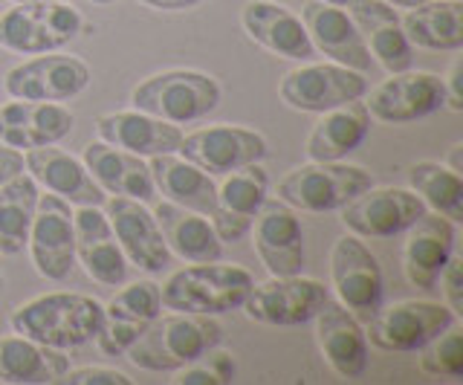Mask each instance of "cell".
<instances>
[{
    "label": "cell",
    "instance_id": "cell-42",
    "mask_svg": "<svg viewBox=\"0 0 463 385\" xmlns=\"http://www.w3.org/2000/svg\"><path fill=\"white\" fill-rule=\"evenodd\" d=\"M463 73V61L455 59L452 61V70H449V76L443 79V88H446V108L460 113L463 110V90H460V76Z\"/></svg>",
    "mask_w": 463,
    "mask_h": 385
},
{
    "label": "cell",
    "instance_id": "cell-44",
    "mask_svg": "<svg viewBox=\"0 0 463 385\" xmlns=\"http://www.w3.org/2000/svg\"><path fill=\"white\" fill-rule=\"evenodd\" d=\"M145 6L159 9V12H185V9H194L206 0H142Z\"/></svg>",
    "mask_w": 463,
    "mask_h": 385
},
{
    "label": "cell",
    "instance_id": "cell-31",
    "mask_svg": "<svg viewBox=\"0 0 463 385\" xmlns=\"http://www.w3.org/2000/svg\"><path fill=\"white\" fill-rule=\"evenodd\" d=\"M154 218L163 230L165 244L174 255H180L188 264H206L223 258V244L214 235L206 215L174 203H159L154 209Z\"/></svg>",
    "mask_w": 463,
    "mask_h": 385
},
{
    "label": "cell",
    "instance_id": "cell-22",
    "mask_svg": "<svg viewBox=\"0 0 463 385\" xmlns=\"http://www.w3.org/2000/svg\"><path fill=\"white\" fill-rule=\"evenodd\" d=\"M76 117L58 102H14L0 108V146L29 151L41 146H55L70 136Z\"/></svg>",
    "mask_w": 463,
    "mask_h": 385
},
{
    "label": "cell",
    "instance_id": "cell-40",
    "mask_svg": "<svg viewBox=\"0 0 463 385\" xmlns=\"http://www.w3.org/2000/svg\"><path fill=\"white\" fill-rule=\"evenodd\" d=\"M460 264L463 261L458 255H452V258L446 261L440 281H438V290H443V296H446V307L452 310L455 316L463 313V267Z\"/></svg>",
    "mask_w": 463,
    "mask_h": 385
},
{
    "label": "cell",
    "instance_id": "cell-34",
    "mask_svg": "<svg viewBox=\"0 0 463 385\" xmlns=\"http://www.w3.org/2000/svg\"><path fill=\"white\" fill-rule=\"evenodd\" d=\"M38 194V183L26 171L0 185V255H18L29 244Z\"/></svg>",
    "mask_w": 463,
    "mask_h": 385
},
{
    "label": "cell",
    "instance_id": "cell-43",
    "mask_svg": "<svg viewBox=\"0 0 463 385\" xmlns=\"http://www.w3.org/2000/svg\"><path fill=\"white\" fill-rule=\"evenodd\" d=\"M21 171H24V151L0 146V185L12 180L14 174H21Z\"/></svg>",
    "mask_w": 463,
    "mask_h": 385
},
{
    "label": "cell",
    "instance_id": "cell-15",
    "mask_svg": "<svg viewBox=\"0 0 463 385\" xmlns=\"http://www.w3.org/2000/svg\"><path fill=\"white\" fill-rule=\"evenodd\" d=\"M342 223L356 238H394L423 215L426 203L411 189L397 185H371L368 192L356 194L351 203L342 206Z\"/></svg>",
    "mask_w": 463,
    "mask_h": 385
},
{
    "label": "cell",
    "instance_id": "cell-51",
    "mask_svg": "<svg viewBox=\"0 0 463 385\" xmlns=\"http://www.w3.org/2000/svg\"><path fill=\"white\" fill-rule=\"evenodd\" d=\"M272 4H284V0H272Z\"/></svg>",
    "mask_w": 463,
    "mask_h": 385
},
{
    "label": "cell",
    "instance_id": "cell-32",
    "mask_svg": "<svg viewBox=\"0 0 463 385\" xmlns=\"http://www.w3.org/2000/svg\"><path fill=\"white\" fill-rule=\"evenodd\" d=\"M411 47L458 52L463 47V0H423L400 18Z\"/></svg>",
    "mask_w": 463,
    "mask_h": 385
},
{
    "label": "cell",
    "instance_id": "cell-47",
    "mask_svg": "<svg viewBox=\"0 0 463 385\" xmlns=\"http://www.w3.org/2000/svg\"><path fill=\"white\" fill-rule=\"evenodd\" d=\"M12 4H72V0H12Z\"/></svg>",
    "mask_w": 463,
    "mask_h": 385
},
{
    "label": "cell",
    "instance_id": "cell-6",
    "mask_svg": "<svg viewBox=\"0 0 463 385\" xmlns=\"http://www.w3.org/2000/svg\"><path fill=\"white\" fill-rule=\"evenodd\" d=\"M84 21L70 4H14L0 15V47L18 55H41L79 38Z\"/></svg>",
    "mask_w": 463,
    "mask_h": 385
},
{
    "label": "cell",
    "instance_id": "cell-36",
    "mask_svg": "<svg viewBox=\"0 0 463 385\" xmlns=\"http://www.w3.org/2000/svg\"><path fill=\"white\" fill-rule=\"evenodd\" d=\"M267 192H269L267 171L258 163L243 165L238 171H232V174H226L223 185L217 189V206L214 209L235 211V215H243V218L252 221L258 215V209L264 206Z\"/></svg>",
    "mask_w": 463,
    "mask_h": 385
},
{
    "label": "cell",
    "instance_id": "cell-19",
    "mask_svg": "<svg viewBox=\"0 0 463 385\" xmlns=\"http://www.w3.org/2000/svg\"><path fill=\"white\" fill-rule=\"evenodd\" d=\"M252 244L269 276H298L304 267V230L293 209L281 201H264L252 218Z\"/></svg>",
    "mask_w": 463,
    "mask_h": 385
},
{
    "label": "cell",
    "instance_id": "cell-16",
    "mask_svg": "<svg viewBox=\"0 0 463 385\" xmlns=\"http://www.w3.org/2000/svg\"><path fill=\"white\" fill-rule=\"evenodd\" d=\"M101 206H105V218L110 223L116 240H119L125 258L130 264H137L142 273H151V276L163 273L171 264V249L165 244L154 211L145 209L142 201L119 197V194H110Z\"/></svg>",
    "mask_w": 463,
    "mask_h": 385
},
{
    "label": "cell",
    "instance_id": "cell-18",
    "mask_svg": "<svg viewBox=\"0 0 463 385\" xmlns=\"http://www.w3.org/2000/svg\"><path fill=\"white\" fill-rule=\"evenodd\" d=\"M455 221H449L438 211H423L409 230L402 244V273L409 284L420 290H438V281L446 261L455 255Z\"/></svg>",
    "mask_w": 463,
    "mask_h": 385
},
{
    "label": "cell",
    "instance_id": "cell-1",
    "mask_svg": "<svg viewBox=\"0 0 463 385\" xmlns=\"http://www.w3.org/2000/svg\"><path fill=\"white\" fill-rule=\"evenodd\" d=\"M221 342L223 327L214 322V316L174 310L168 316L159 313L125 353L137 368L163 374V371H180L192 362H203Z\"/></svg>",
    "mask_w": 463,
    "mask_h": 385
},
{
    "label": "cell",
    "instance_id": "cell-30",
    "mask_svg": "<svg viewBox=\"0 0 463 385\" xmlns=\"http://www.w3.org/2000/svg\"><path fill=\"white\" fill-rule=\"evenodd\" d=\"M148 160L154 189L165 194L168 203L200 211L206 218L212 215L217 206V185L212 183V174L174 154H156Z\"/></svg>",
    "mask_w": 463,
    "mask_h": 385
},
{
    "label": "cell",
    "instance_id": "cell-29",
    "mask_svg": "<svg viewBox=\"0 0 463 385\" xmlns=\"http://www.w3.org/2000/svg\"><path fill=\"white\" fill-rule=\"evenodd\" d=\"M371 134V113L365 102H347L325 110L307 136V156L313 163H336L354 154Z\"/></svg>",
    "mask_w": 463,
    "mask_h": 385
},
{
    "label": "cell",
    "instance_id": "cell-38",
    "mask_svg": "<svg viewBox=\"0 0 463 385\" xmlns=\"http://www.w3.org/2000/svg\"><path fill=\"white\" fill-rule=\"evenodd\" d=\"M235 377V365L232 360H226V353H217L212 360V368L209 365H200V362H192L177 371V385H203V382H212V385H221V382H229Z\"/></svg>",
    "mask_w": 463,
    "mask_h": 385
},
{
    "label": "cell",
    "instance_id": "cell-39",
    "mask_svg": "<svg viewBox=\"0 0 463 385\" xmlns=\"http://www.w3.org/2000/svg\"><path fill=\"white\" fill-rule=\"evenodd\" d=\"M212 230L214 235L221 238V244H238L252 230V221L243 218V215H235V211H226V209H214L212 215Z\"/></svg>",
    "mask_w": 463,
    "mask_h": 385
},
{
    "label": "cell",
    "instance_id": "cell-2",
    "mask_svg": "<svg viewBox=\"0 0 463 385\" xmlns=\"http://www.w3.org/2000/svg\"><path fill=\"white\" fill-rule=\"evenodd\" d=\"M101 316H105V305L96 302L93 296L47 293L14 307L9 324L14 333L35 339L41 345L70 351L96 339Z\"/></svg>",
    "mask_w": 463,
    "mask_h": 385
},
{
    "label": "cell",
    "instance_id": "cell-4",
    "mask_svg": "<svg viewBox=\"0 0 463 385\" xmlns=\"http://www.w3.org/2000/svg\"><path fill=\"white\" fill-rule=\"evenodd\" d=\"M221 96V84L200 70H165L139 81L130 93V105L163 122L188 125L214 113Z\"/></svg>",
    "mask_w": 463,
    "mask_h": 385
},
{
    "label": "cell",
    "instance_id": "cell-23",
    "mask_svg": "<svg viewBox=\"0 0 463 385\" xmlns=\"http://www.w3.org/2000/svg\"><path fill=\"white\" fill-rule=\"evenodd\" d=\"M72 226H76V258L84 273L105 287H122L128 281V258L105 211H99V206H79V211H72Z\"/></svg>",
    "mask_w": 463,
    "mask_h": 385
},
{
    "label": "cell",
    "instance_id": "cell-14",
    "mask_svg": "<svg viewBox=\"0 0 463 385\" xmlns=\"http://www.w3.org/2000/svg\"><path fill=\"white\" fill-rule=\"evenodd\" d=\"M29 252L38 276L47 281H64L76 264V226L72 209L58 194H38L33 230H29Z\"/></svg>",
    "mask_w": 463,
    "mask_h": 385
},
{
    "label": "cell",
    "instance_id": "cell-26",
    "mask_svg": "<svg viewBox=\"0 0 463 385\" xmlns=\"http://www.w3.org/2000/svg\"><path fill=\"white\" fill-rule=\"evenodd\" d=\"M241 23L255 44L281 55V59L307 61L316 55V47L307 30H304L301 18H296L293 12L284 9L281 4H272V0H250V4L241 9Z\"/></svg>",
    "mask_w": 463,
    "mask_h": 385
},
{
    "label": "cell",
    "instance_id": "cell-13",
    "mask_svg": "<svg viewBox=\"0 0 463 385\" xmlns=\"http://www.w3.org/2000/svg\"><path fill=\"white\" fill-rule=\"evenodd\" d=\"M90 84V67L76 55L41 52L33 61L12 67L4 88L12 99L26 102H70Z\"/></svg>",
    "mask_w": 463,
    "mask_h": 385
},
{
    "label": "cell",
    "instance_id": "cell-35",
    "mask_svg": "<svg viewBox=\"0 0 463 385\" xmlns=\"http://www.w3.org/2000/svg\"><path fill=\"white\" fill-rule=\"evenodd\" d=\"M409 185L411 192L423 201L429 209L449 221H463V180L458 171L443 163H414L409 168Z\"/></svg>",
    "mask_w": 463,
    "mask_h": 385
},
{
    "label": "cell",
    "instance_id": "cell-25",
    "mask_svg": "<svg viewBox=\"0 0 463 385\" xmlns=\"http://www.w3.org/2000/svg\"><path fill=\"white\" fill-rule=\"evenodd\" d=\"M316 342L322 356L339 377L359 380L368 371V339L365 327L339 302H325V307L313 316Z\"/></svg>",
    "mask_w": 463,
    "mask_h": 385
},
{
    "label": "cell",
    "instance_id": "cell-10",
    "mask_svg": "<svg viewBox=\"0 0 463 385\" xmlns=\"http://www.w3.org/2000/svg\"><path fill=\"white\" fill-rule=\"evenodd\" d=\"M330 281L339 305L359 319H371L383 305L385 276L376 255L356 235H345L330 252Z\"/></svg>",
    "mask_w": 463,
    "mask_h": 385
},
{
    "label": "cell",
    "instance_id": "cell-46",
    "mask_svg": "<svg viewBox=\"0 0 463 385\" xmlns=\"http://www.w3.org/2000/svg\"><path fill=\"white\" fill-rule=\"evenodd\" d=\"M385 4L397 6V9H411V6H420L423 0H385Z\"/></svg>",
    "mask_w": 463,
    "mask_h": 385
},
{
    "label": "cell",
    "instance_id": "cell-20",
    "mask_svg": "<svg viewBox=\"0 0 463 385\" xmlns=\"http://www.w3.org/2000/svg\"><path fill=\"white\" fill-rule=\"evenodd\" d=\"M301 23L307 30L313 47L325 52L330 61L351 67L356 73H371L373 55L342 6L325 4V0H310L301 9Z\"/></svg>",
    "mask_w": 463,
    "mask_h": 385
},
{
    "label": "cell",
    "instance_id": "cell-48",
    "mask_svg": "<svg viewBox=\"0 0 463 385\" xmlns=\"http://www.w3.org/2000/svg\"><path fill=\"white\" fill-rule=\"evenodd\" d=\"M325 4H333V6H345L347 0H325Z\"/></svg>",
    "mask_w": 463,
    "mask_h": 385
},
{
    "label": "cell",
    "instance_id": "cell-50",
    "mask_svg": "<svg viewBox=\"0 0 463 385\" xmlns=\"http://www.w3.org/2000/svg\"><path fill=\"white\" fill-rule=\"evenodd\" d=\"M4 284H6V281H4V276H0V293H4Z\"/></svg>",
    "mask_w": 463,
    "mask_h": 385
},
{
    "label": "cell",
    "instance_id": "cell-8",
    "mask_svg": "<svg viewBox=\"0 0 463 385\" xmlns=\"http://www.w3.org/2000/svg\"><path fill=\"white\" fill-rule=\"evenodd\" d=\"M330 290L322 281L298 276H272L260 284H252L250 296L241 305L246 316L272 327H296L307 324L325 307Z\"/></svg>",
    "mask_w": 463,
    "mask_h": 385
},
{
    "label": "cell",
    "instance_id": "cell-41",
    "mask_svg": "<svg viewBox=\"0 0 463 385\" xmlns=\"http://www.w3.org/2000/svg\"><path fill=\"white\" fill-rule=\"evenodd\" d=\"M58 382H70V385H130L128 374L116 368H99V365H87L79 371H67V374L58 380Z\"/></svg>",
    "mask_w": 463,
    "mask_h": 385
},
{
    "label": "cell",
    "instance_id": "cell-28",
    "mask_svg": "<svg viewBox=\"0 0 463 385\" xmlns=\"http://www.w3.org/2000/svg\"><path fill=\"white\" fill-rule=\"evenodd\" d=\"M96 134L101 142H110L116 148H125L137 156L177 154L183 131L180 125L148 117L142 110H116L96 119Z\"/></svg>",
    "mask_w": 463,
    "mask_h": 385
},
{
    "label": "cell",
    "instance_id": "cell-27",
    "mask_svg": "<svg viewBox=\"0 0 463 385\" xmlns=\"http://www.w3.org/2000/svg\"><path fill=\"white\" fill-rule=\"evenodd\" d=\"M81 163L87 165L90 177L99 183V189L105 194L134 197V201H142V203L154 201L156 189L151 180V168L142 156L99 139V142H90V146H84Z\"/></svg>",
    "mask_w": 463,
    "mask_h": 385
},
{
    "label": "cell",
    "instance_id": "cell-11",
    "mask_svg": "<svg viewBox=\"0 0 463 385\" xmlns=\"http://www.w3.org/2000/svg\"><path fill=\"white\" fill-rule=\"evenodd\" d=\"M177 154L206 174H232L243 165L267 160L269 142L258 131L238 125H209L183 134Z\"/></svg>",
    "mask_w": 463,
    "mask_h": 385
},
{
    "label": "cell",
    "instance_id": "cell-9",
    "mask_svg": "<svg viewBox=\"0 0 463 385\" xmlns=\"http://www.w3.org/2000/svg\"><path fill=\"white\" fill-rule=\"evenodd\" d=\"M365 73L342 64H304L289 70L279 84V96L287 108L301 113H325L339 105L368 96Z\"/></svg>",
    "mask_w": 463,
    "mask_h": 385
},
{
    "label": "cell",
    "instance_id": "cell-21",
    "mask_svg": "<svg viewBox=\"0 0 463 385\" xmlns=\"http://www.w3.org/2000/svg\"><path fill=\"white\" fill-rule=\"evenodd\" d=\"M347 15L356 23V30L371 50L373 61L385 73H402L414 64V47L402 33L397 9L385 0H347Z\"/></svg>",
    "mask_w": 463,
    "mask_h": 385
},
{
    "label": "cell",
    "instance_id": "cell-45",
    "mask_svg": "<svg viewBox=\"0 0 463 385\" xmlns=\"http://www.w3.org/2000/svg\"><path fill=\"white\" fill-rule=\"evenodd\" d=\"M460 151H463V146H455L452 151H449V168H452V171H458V174H460V171H463Z\"/></svg>",
    "mask_w": 463,
    "mask_h": 385
},
{
    "label": "cell",
    "instance_id": "cell-49",
    "mask_svg": "<svg viewBox=\"0 0 463 385\" xmlns=\"http://www.w3.org/2000/svg\"><path fill=\"white\" fill-rule=\"evenodd\" d=\"M93 4H101V6H105V4H116V0H93Z\"/></svg>",
    "mask_w": 463,
    "mask_h": 385
},
{
    "label": "cell",
    "instance_id": "cell-37",
    "mask_svg": "<svg viewBox=\"0 0 463 385\" xmlns=\"http://www.w3.org/2000/svg\"><path fill=\"white\" fill-rule=\"evenodd\" d=\"M420 371L426 377L452 382L463 377V333L455 324L420 348Z\"/></svg>",
    "mask_w": 463,
    "mask_h": 385
},
{
    "label": "cell",
    "instance_id": "cell-12",
    "mask_svg": "<svg viewBox=\"0 0 463 385\" xmlns=\"http://www.w3.org/2000/svg\"><path fill=\"white\" fill-rule=\"evenodd\" d=\"M371 119L383 125H409L426 119L446 108L443 79L423 70H402L391 73L383 84H376L365 102Z\"/></svg>",
    "mask_w": 463,
    "mask_h": 385
},
{
    "label": "cell",
    "instance_id": "cell-33",
    "mask_svg": "<svg viewBox=\"0 0 463 385\" xmlns=\"http://www.w3.org/2000/svg\"><path fill=\"white\" fill-rule=\"evenodd\" d=\"M70 371V360L64 351L41 345L35 339L21 333L0 339V382L18 385H41L58 382Z\"/></svg>",
    "mask_w": 463,
    "mask_h": 385
},
{
    "label": "cell",
    "instance_id": "cell-5",
    "mask_svg": "<svg viewBox=\"0 0 463 385\" xmlns=\"http://www.w3.org/2000/svg\"><path fill=\"white\" fill-rule=\"evenodd\" d=\"M376 185L371 171L362 165H347L342 160L336 163H307L298 165L279 180V201L289 209L313 211V215H325V211H339L347 206L356 194L368 192Z\"/></svg>",
    "mask_w": 463,
    "mask_h": 385
},
{
    "label": "cell",
    "instance_id": "cell-24",
    "mask_svg": "<svg viewBox=\"0 0 463 385\" xmlns=\"http://www.w3.org/2000/svg\"><path fill=\"white\" fill-rule=\"evenodd\" d=\"M24 168L38 185L72 206H101L108 201V194L99 189V183L90 177L87 165L61 148H29L24 154Z\"/></svg>",
    "mask_w": 463,
    "mask_h": 385
},
{
    "label": "cell",
    "instance_id": "cell-7",
    "mask_svg": "<svg viewBox=\"0 0 463 385\" xmlns=\"http://www.w3.org/2000/svg\"><path fill=\"white\" fill-rule=\"evenodd\" d=\"M455 313L440 302H397L373 313L365 324V339L388 353H414L446 327L455 324Z\"/></svg>",
    "mask_w": 463,
    "mask_h": 385
},
{
    "label": "cell",
    "instance_id": "cell-3",
    "mask_svg": "<svg viewBox=\"0 0 463 385\" xmlns=\"http://www.w3.org/2000/svg\"><path fill=\"white\" fill-rule=\"evenodd\" d=\"M252 284V273H246L243 267L206 261L171 273L159 287V296H163V307L168 310L221 316V313L238 310L246 302Z\"/></svg>",
    "mask_w": 463,
    "mask_h": 385
},
{
    "label": "cell",
    "instance_id": "cell-17",
    "mask_svg": "<svg viewBox=\"0 0 463 385\" xmlns=\"http://www.w3.org/2000/svg\"><path fill=\"white\" fill-rule=\"evenodd\" d=\"M163 313V296L154 281H134L105 305V316L96 333V345L108 356H122L139 333Z\"/></svg>",
    "mask_w": 463,
    "mask_h": 385
}]
</instances>
